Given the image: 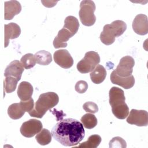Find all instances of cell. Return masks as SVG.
Returning <instances> with one entry per match:
<instances>
[{"label":"cell","mask_w":148,"mask_h":148,"mask_svg":"<svg viewBox=\"0 0 148 148\" xmlns=\"http://www.w3.org/2000/svg\"><path fill=\"white\" fill-rule=\"evenodd\" d=\"M132 28L134 32L140 35H145L148 32L147 17L144 14L136 16L132 22Z\"/></svg>","instance_id":"7c38bea8"},{"label":"cell","mask_w":148,"mask_h":148,"mask_svg":"<svg viewBox=\"0 0 148 148\" xmlns=\"http://www.w3.org/2000/svg\"><path fill=\"white\" fill-rule=\"evenodd\" d=\"M24 67L18 60L12 61L6 68L4 76L5 77L12 76L16 78L18 81L21 79Z\"/></svg>","instance_id":"5bb4252c"},{"label":"cell","mask_w":148,"mask_h":148,"mask_svg":"<svg viewBox=\"0 0 148 148\" xmlns=\"http://www.w3.org/2000/svg\"><path fill=\"white\" fill-rule=\"evenodd\" d=\"M127 24L121 20H115L111 24L104 25L100 34L101 41L106 45L114 43L115 38L121 36L126 30Z\"/></svg>","instance_id":"277c9868"},{"label":"cell","mask_w":148,"mask_h":148,"mask_svg":"<svg viewBox=\"0 0 148 148\" xmlns=\"http://www.w3.org/2000/svg\"><path fill=\"white\" fill-rule=\"evenodd\" d=\"M59 101L58 95L54 92H47L40 95L34 108L28 112L31 117L42 118L46 112L57 105Z\"/></svg>","instance_id":"3957f363"},{"label":"cell","mask_w":148,"mask_h":148,"mask_svg":"<svg viewBox=\"0 0 148 148\" xmlns=\"http://www.w3.org/2000/svg\"><path fill=\"white\" fill-rule=\"evenodd\" d=\"M53 138L65 146H75L84 138L85 131L79 121L68 118L59 121L53 128Z\"/></svg>","instance_id":"6da1fadb"},{"label":"cell","mask_w":148,"mask_h":148,"mask_svg":"<svg viewBox=\"0 0 148 148\" xmlns=\"http://www.w3.org/2000/svg\"><path fill=\"white\" fill-rule=\"evenodd\" d=\"M88 88V84L84 80H79L75 84V89L76 91L80 94L84 93Z\"/></svg>","instance_id":"f1b7e54d"},{"label":"cell","mask_w":148,"mask_h":148,"mask_svg":"<svg viewBox=\"0 0 148 148\" xmlns=\"http://www.w3.org/2000/svg\"><path fill=\"white\" fill-rule=\"evenodd\" d=\"M127 147L126 142L121 137H114L109 142V147Z\"/></svg>","instance_id":"4316f807"},{"label":"cell","mask_w":148,"mask_h":148,"mask_svg":"<svg viewBox=\"0 0 148 148\" xmlns=\"http://www.w3.org/2000/svg\"><path fill=\"white\" fill-rule=\"evenodd\" d=\"M106 76V71L102 65H97L95 69L90 73L91 81L95 84H100Z\"/></svg>","instance_id":"d6986e66"},{"label":"cell","mask_w":148,"mask_h":148,"mask_svg":"<svg viewBox=\"0 0 148 148\" xmlns=\"http://www.w3.org/2000/svg\"><path fill=\"white\" fill-rule=\"evenodd\" d=\"M34 108V99L31 98L27 101H21L19 103L10 105L8 109V113L11 119L17 120L22 117L26 112H29Z\"/></svg>","instance_id":"8992f818"},{"label":"cell","mask_w":148,"mask_h":148,"mask_svg":"<svg viewBox=\"0 0 148 148\" xmlns=\"http://www.w3.org/2000/svg\"><path fill=\"white\" fill-rule=\"evenodd\" d=\"M81 122L86 128L91 129L97 125V119L92 113H87L81 117Z\"/></svg>","instance_id":"cb8c5ba5"},{"label":"cell","mask_w":148,"mask_h":148,"mask_svg":"<svg viewBox=\"0 0 148 148\" xmlns=\"http://www.w3.org/2000/svg\"><path fill=\"white\" fill-rule=\"evenodd\" d=\"M33 87L28 82H22L17 89V95L21 101H27L31 98L33 94Z\"/></svg>","instance_id":"ac0fdd59"},{"label":"cell","mask_w":148,"mask_h":148,"mask_svg":"<svg viewBox=\"0 0 148 148\" xmlns=\"http://www.w3.org/2000/svg\"><path fill=\"white\" fill-rule=\"evenodd\" d=\"M95 5L92 1H82L80 4V10L79 15L82 23L86 26H91L96 21L94 14Z\"/></svg>","instance_id":"5b68a950"},{"label":"cell","mask_w":148,"mask_h":148,"mask_svg":"<svg viewBox=\"0 0 148 148\" xmlns=\"http://www.w3.org/2000/svg\"><path fill=\"white\" fill-rule=\"evenodd\" d=\"M79 25L77 19L74 16H67L64 20V28L69 30L73 35H75L77 32Z\"/></svg>","instance_id":"44dd1931"},{"label":"cell","mask_w":148,"mask_h":148,"mask_svg":"<svg viewBox=\"0 0 148 148\" xmlns=\"http://www.w3.org/2000/svg\"><path fill=\"white\" fill-rule=\"evenodd\" d=\"M5 29V47H6L10 39L17 38L21 34V29L18 25L14 23H10L4 25Z\"/></svg>","instance_id":"2e32d148"},{"label":"cell","mask_w":148,"mask_h":148,"mask_svg":"<svg viewBox=\"0 0 148 148\" xmlns=\"http://www.w3.org/2000/svg\"><path fill=\"white\" fill-rule=\"evenodd\" d=\"M100 62V57L97 52L88 51L84 58L77 64L78 71L82 73H87L92 72Z\"/></svg>","instance_id":"52a82bcc"},{"label":"cell","mask_w":148,"mask_h":148,"mask_svg":"<svg viewBox=\"0 0 148 148\" xmlns=\"http://www.w3.org/2000/svg\"><path fill=\"white\" fill-rule=\"evenodd\" d=\"M18 80L12 76H8L4 80V90L7 93H11L13 92L17 84Z\"/></svg>","instance_id":"484cf974"},{"label":"cell","mask_w":148,"mask_h":148,"mask_svg":"<svg viewBox=\"0 0 148 148\" xmlns=\"http://www.w3.org/2000/svg\"><path fill=\"white\" fill-rule=\"evenodd\" d=\"M20 62L25 69H29L35 65L36 61L34 54L27 53L21 57Z\"/></svg>","instance_id":"d4e9b609"},{"label":"cell","mask_w":148,"mask_h":148,"mask_svg":"<svg viewBox=\"0 0 148 148\" xmlns=\"http://www.w3.org/2000/svg\"><path fill=\"white\" fill-rule=\"evenodd\" d=\"M127 122L130 124L142 127L148 124V113L143 110L131 109L128 115Z\"/></svg>","instance_id":"30bf717a"},{"label":"cell","mask_w":148,"mask_h":148,"mask_svg":"<svg viewBox=\"0 0 148 148\" xmlns=\"http://www.w3.org/2000/svg\"><path fill=\"white\" fill-rule=\"evenodd\" d=\"M101 142V138L98 135H92L90 136L87 141L84 142L75 148H96Z\"/></svg>","instance_id":"7402d4cb"},{"label":"cell","mask_w":148,"mask_h":148,"mask_svg":"<svg viewBox=\"0 0 148 148\" xmlns=\"http://www.w3.org/2000/svg\"><path fill=\"white\" fill-rule=\"evenodd\" d=\"M83 108L86 112L91 113L92 114L97 113L98 111V105L95 103L91 101L86 102L84 103L83 105Z\"/></svg>","instance_id":"83f0119b"},{"label":"cell","mask_w":148,"mask_h":148,"mask_svg":"<svg viewBox=\"0 0 148 148\" xmlns=\"http://www.w3.org/2000/svg\"><path fill=\"white\" fill-rule=\"evenodd\" d=\"M74 35L69 30L65 28H62L58 32L57 35L53 40V46L56 49L61 47H65L67 46L68 40Z\"/></svg>","instance_id":"e0dca14e"},{"label":"cell","mask_w":148,"mask_h":148,"mask_svg":"<svg viewBox=\"0 0 148 148\" xmlns=\"http://www.w3.org/2000/svg\"><path fill=\"white\" fill-rule=\"evenodd\" d=\"M4 18L6 20H12L21 10V5L17 1H9L4 3Z\"/></svg>","instance_id":"4fadbf2b"},{"label":"cell","mask_w":148,"mask_h":148,"mask_svg":"<svg viewBox=\"0 0 148 148\" xmlns=\"http://www.w3.org/2000/svg\"><path fill=\"white\" fill-rule=\"evenodd\" d=\"M43 125L40 121L36 119H30L23 123L20 127L22 135L27 138H31L38 134L42 129Z\"/></svg>","instance_id":"ba28073f"},{"label":"cell","mask_w":148,"mask_h":148,"mask_svg":"<svg viewBox=\"0 0 148 148\" xmlns=\"http://www.w3.org/2000/svg\"><path fill=\"white\" fill-rule=\"evenodd\" d=\"M109 103L114 116L119 119H125L129 114V108L125 101L123 90L116 87H112L109 92Z\"/></svg>","instance_id":"7a4b0ae2"},{"label":"cell","mask_w":148,"mask_h":148,"mask_svg":"<svg viewBox=\"0 0 148 148\" xmlns=\"http://www.w3.org/2000/svg\"><path fill=\"white\" fill-rule=\"evenodd\" d=\"M110 80L113 84L121 86L125 89L132 88L135 84V79L133 75L128 77H121L117 75L113 71L110 75Z\"/></svg>","instance_id":"9a60e30c"},{"label":"cell","mask_w":148,"mask_h":148,"mask_svg":"<svg viewBox=\"0 0 148 148\" xmlns=\"http://www.w3.org/2000/svg\"><path fill=\"white\" fill-rule=\"evenodd\" d=\"M36 63L41 65H47L52 61L50 53L46 50H40L34 54Z\"/></svg>","instance_id":"ffe728a7"},{"label":"cell","mask_w":148,"mask_h":148,"mask_svg":"<svg viewBox=\"0 0 148 148\" xmlns=\"http://www.w3.org/2000/svg\"><path fill=\"white\" fill-rule=\"evenodd\" d=\"M134 65V58L131 56H127L121 58L114 71L119 76L128 77L132 75Z\"/></svg>","instance_id":"9c48e42d"},{"label":"cell","mask_w":148,"mask_h":148,"mask_svg":"<svg viewBox=\"0 0 148 148\" xmlns=\"http://www.w3.org/2000/svg\"><path fill=\"white\" fill-rule=\"evenodd\" d=\"M54 62L61 68H70L73 64V60L67 50L60 49L54 53Z\"/></svg>","instance_id":"8fae6325"},{"label":"cell","mask_w":148,"mask_h":148,"mask_svg":"<svg viewBox=\"0 0 148 148\" xmlns=\"http://www.w3.org/2000/svg\"><path fill=\"white\" fill-rule=\"evenodd\" d=\"M51 133L47 129L43 128L40 132L36 134L35 139L39 144L44 146L50 143L51 141Z\"/></svg>","instance_id":"603a6c76"}]
</instances>
